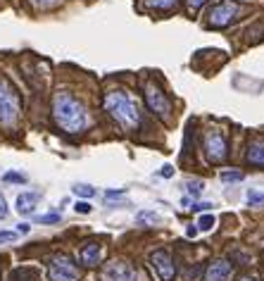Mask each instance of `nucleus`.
Returning a JSON list of instances; mask_svg holds the SVG:
<instances>
[{
    "label": "nucleus",
    "mask_w": 264,
    "mask_h": 281,
    "mask_svg": "<svg viewBox=\"0 0 264 281\" xmlns=\"http://www.w3.org/2000/svg\"><path fill=\"white\" fill-rule=\"evenodd\" d=\"M157 174H159V176H164V179H172V176H174V169L169 167V165H164V167L159 169Z\"/></svg>",
    "instance_id": "28"
},
{
    "label": "nucleus",
    "mask_w": 264,
    "mask_h": 281,
    "mask_svg": "<svg viewBox=\"0 0 264 281\" xmlns=\"http://www.w3.org/2000/svg\"><path fill=\"white\" fill-rule=\"evenodd\" d=\"M233 264L229 260H212L205 269V281H231Z\"/></svg>",
    "instance_id": "10"
},
{
    "label": "nucleus",
    "mask_w": 264,
    "mask_h": 281,
    "mask_svg": "<svg viewBox=\"0 0 264 281\" xmlns=\"http://www.w3.org/2000/svg\"><path fill=\"white\" fill-rule=\"evenodd\" d=\"M150 264H153V269L157 272L159 281H174L176 267H174L172 255H169V250H164V248L153 250V253H150Z\"/></svg>",
    "instance_id": "9"
},
{
    "label": "nucleus",
    "mask_w": 264,
    "mask_h": 281,
    "mask_svg": "<svg viewBox=\"0 0 264 281\" xmlns=\"http://www.w3.org/2000/svg\"><path fill=\"white\" fill-rule=\"evenodd\" d=\"M103 108L105 112L117 122V127L124 131H138L143 124V114L136 105V100L126 93L124 88H112L105 91L103 98Z\"/></svg>",
    "instance_id": "2"
},
{
    "label": "nucleus",
    "mask_w": 264,
    "mask_h": 281,
    "mask_svg": "<svg viewBox=\"0 0 264 281\" xmlns=\"http://www.w3.org/2000/svg\"><path fill=\"white\" fill-rule=\"evenodd\" d=\"M36 222H38V224H55V222H60V212H48V215H41V217H36Z\"/></svg>",
    "instance_id": "22"
},
{
    "label": "nucleus",
    "mask_w": 264,
    "mask_h": 281,
    "mask_svg": "<svg viewBox=\"0 0 264 281\" xmlns=\"http://www.w3.org/2000/svg\"><path fill=\"white\" fill-rule=\"evenodd\" d=\"M212 207H214V203L205 200V203H193V205H191V210H195V212H210Z\"/></svg>",
    "instance_id": "26"
},
{
    "label": "nucleus",
    "mask_w": 264,
    "mask_h": 281,
    "mask_svg": "<svg viewBox=\"0 0 264 281\" xmlns=\"http://www.w3.org/2000/svg\"><path fill=\"white\" fill-rule=\"evenodd\" d=\"M178 0H143V7L145 10H157V12H164V10H172Z\"/></svg>",
    "instance_id": "15"
},
{
    "label": "nucleus",
    "mask_w": 264,
    "mask_h": 281,
    "mask_svg": "<svg viewBox=\"0 0 264 281\" xmlns=\"http://www.w3.org/2000/svg\"><path fill=\"white\" fill-rule=\"evenodd\" d=\"M38 198H41V193H31V191L19 193L17 200H15V210H17L19 215H24V217H26V215H34Z\"/></svg>",
    "instance_id": "13"
},
{
    "label": "nucleus",
    "mask_w": 264,
    "mask_h": 281,
    "mask_svg": "<svg viewBox=\"0 0 264 281\" xmlns=\"http://www.w3.org/2000/svg\"><path fill=\"white\" fill-rule=\"evenodd\" d=\"M143 93H145V105H148L150 112L157 114L159 119H169L172 117V103H169V98L162 91V86L157 81L148 79L143 84Z\"/></svg>",
    "instance_id": "5"
},
{
    "label": "nucleus",
    "mask_w": 264,
    "mask_h": 281,
    "mask_svg": "<svg viewBox=\"0 0 264 281\" xmlns=\"http://www.w3.org/2000/svg\"><path fill=\"white\" fill-rule=\"evenodd\" d=\"M74 210H76V212H79V215H88V212H90V210H93V207L88 205L86 200H79V203H76V207H74Z\"/></svg>",
    "instance_id": "27"
},
{
    "label": "nucleus",
    "mask_w": 264,
    "mask_h": 281,
    "mask_svg": "<svg viewBox=\"0 0 264 281\" xmlns=\"http://www.w3.org/2000/svg\"><path fill=\"white\" fill-rule=\"evenodd\" d=\"M202 150L210 165H224L229 160V141L226 133L219 129H207L205 138H202Z\"/></svg>",
    "instance_id": "4"
},
{
    "label": "nucleus",
    "mask_w": 264,
    "mask_h": 281,
    "mask_svg": "<svg viewBox=\"0 0 264 281\" xmlns=\"http://www.w3.org/2000/svg\"><path fill=\"white\" fill-rule=\"evenodd\" d=\"M186 234H188V238H193L195 234H198V226H188V231H186Z\"/></svg>",
    "instance_id": "32"
},
{
    "label": "nucleus",
    "mask_w": 264,
    "mask_h": 281,
    "mask_svg": "<svg viewBox=\"0 0 264 281\" xmlns=\"http://www.w3.org/2000/svg\"><path fill=\"white\" fill-rule=\"evenodd\" d=\"M247 203L250 205H264V193H260V191H247Z\"/></svg>",
    "instance_id": "23"
},
{
    "label": "nucleus",
    "mask_w": 264,
    "mask_h": 281,
    "mask_svg": "<svg viewBox=\"0 0 264 281\" xmlns=\"http://www.w3.org/2000/svg\"><path fill=\"white\" fill-rule=\"evenodd\" d=\"M138 269L129 260H110L103 267V281H138Z\"/></svg>",
    "instance_id": "8"
},
{
    "label": "nucleus",
    "mask_w": 264,
    "mask_h": 281,
    "mask_svg": "<svg viewBox=\"0 0 264 281\" xmlns=\"http://www.w3.org/2000/svg\"><path fill=\"white\" fill-rule=\"evenodd\" d=\"M53 119L55 124L69 136L76 133H84L90 124V117H88L86 105L71 93V91H55L53 95Z\"/></svg>",
    "instance_id": "1"
},
{
    "label": "nucleus",
    "mask_w": 264,
    "mask_h": 281,
    "mask_svg": "<svg viewBox=\"0 0 264 281\" xmlns=\"http://www.w3.org/2000/svg\"><path fill=\"white\" fill-rule=\"evenodd\" d=\"M17 231H0V243H12V241H17Z\"/></svg>",
    "instance_id": "25"
},
{
    "label": "nucleus",
    "mask_w": 264,
    "mask_h": 281,
    "mask_svg": "<svg viewBox=\"0 0 264 281\" xmlns=\"http://www.w3.org/2000/svg\"><path fill=\"white\" fill-rule=\"evenodd\" d=\"M10 281H36V269H31V267H17V269H12Z\"/></svg>",
    "instance_id": "14"
},
{
    "label": "nucleus",
    "mask_w": 264,
    "mask_h": 281,
    "mask_svg": "<svg viewBox=\"0 0 264 281\" xmlns=\"http://www.w3.org/2000/svg\"><path fill=\"white\" fill-rule=\"evenodd\" d=\"M31 5H34L36 10H55V7H60L65 0H29Z\"/></svg>",
    "instance_id": "17"
},
{
    "label": "nucleus",
    "mask_w": 264,
    "mask_h": 281,
    "mask_svg": "<svg viewBox=\"0 0 264 281\" xmlns=\"http://www.w3.org/2000/svg\"><path fill=\"white\" fill-rule=\"evenodd\" d=\"M219 179H221L224 184H241V181L245 179V174H243V172H221Z\"/></svg>",
    "instance_id": "16"
},
{
    "label": "nucleus",
    "mask_w": 264,
    "mask_h": 281,
    "mask_svg": "<svg viewBox=\"0 0 264 281\" xmlns=\"http://www.w3.org/2000/svg\"><path fill=\"white\" fill-rule=\"evenodd\" d=\"M202 191H205V181H198V179H193V181H186V193L188 195H202Z\"/></svg>",
    "instance_id": "18"
},
{
    "label": "nucleus",
    "mask_w": 264,
    "mask_h": 281,
    "mask_svg": "<svg viewBox=\"0 0 264 281\" xmlns=\"http://www.w3.org/2000/svg\"><path fill=\"white\" fill-rule=\"evenodd\" d=\"M241 15V5H236L233 0H221L219 5H214L207 12V26L210 29H226L233 24Z\"/></svg>",
    "instance_id": "7"
},
{
    "label": "nucleus",
    "mask_w": 264,
    "mask_h": 281,
    "mask_svg": "<svg viewBox=\"0 0 264 281\" xmlns=\"http://www.w3.org/2000/svg\"><path fill=\"white\" fill-rule=\"evenodd\" d=\"M136 219H138V222H157L159 217H157V212H138V215H136Z\"/></svg>",
    "instance_id": "24"
},
{
    "label": "nucleus",
    "mask_w": 264,
    "mask_h": 281,
    "mask_svg": "<svg viewBox=\"0 0 264 281\" xmlns=\"http://www.w3.org/2000/svg\"><path fill=\"white\" fill-rule=\"evenodd\" d=\"M22 112V100L15 86L0 76V124L2 127H15Z\"/></svg>",
    "instance_id": "3"
},
{
    "label": "nucleus",
    "mask_w": 264,
    "mask_h": 281,
    "mask_svg": "<svg viewBox=\"0 0 264 281\" xmlns=\"http://www.w3.org/2000/svg\"><path fill=\"white\" fill-rule=\"evenodd\" d=\"M186 2H188V7H191V10H200L207 0H186Z\"/></svg>",
    "instance_id": "30"
},
{
    "label": "nucleus",
    "mask_w": 264,
    "mask_h": 281,
    "mask_svg": "<svg viewBox=\"0 0 264 281\" xmlns=\"http://www.w3.org/2000/svg\"><path fill=\"white\" fill-rule=\"evenodd\" d=\"M26 231H29V224H19L17 234H26Z\"/></svg>",
    "instance_id": "33"
},
{
    "label": "nucleus",
    "mask_w": 264,
    "mask_h": 281,
    "mask_svg": "<svg viewBox=\"0 0 264 281\" xmlns=\"http://www.w3.org/2000/svg\"><path fill=\"white\" fill-rule=\"evenodd\" d=\"M7 217V203H5V195L0 193V219Z\"/></svg>",
    "instance_id": "29"
},
{
    "label": "nucleus",
    "mask_w": 264,
    "mask_h": 281,
    "mask_svg": "<svg viewBox=\"0 0 264 281\" xmlns=\"http://www.w3.org/2000/svg\"><path fill=\"white\" fill-rule=\"evenodd\" d=\"M2 181H7V184H26V176L19 174V172H5Z\"/></svg>",
    "instance_id": "20"
},
{
    "label": "nucleus",
    "mask_w": 264,
    "mask_h": 281,
    "mask_svg": "<svg viewBox=\"0 0 264 281\" xmlns=\"http://www.w3.org/2000/svg\"><path fill=\"white\" fill-rule=\"evenodd\" d=\"M126 193V188H119V191H107L105 198H119V195H124Z\"/></svg>",
    "instance_id": "31"
},
{
    "label": "nucleus",
    "mask_w": 264,
    "mask_h": 281,
    "mask_svg": "<svg viewBox=\"0 0 264 281\" xmlns=\"http://www.w3.org/2000/svg\"><path fill=\"white\" fill-rule=\"evenodd\" d=\"M236 281H255V279H252V277H238Z\"/></svg>",
    "instance_id": "34"
},
{
    "label": "nucleus",
    "mask_w": 264,
    "mask_h": 281,
    "mask_svg": "<svg viewBox=\"0 0 264 281\" xmlns=\"http://www.w3.org/2000/svg\"><path fill=\"white\" fill-rule=\"evenodd\" d=\"M48 279L50 281H81V269L74 264L69 255L57 253L48 260Z\"/></svg>",
    "instance_id": "6"
},
{
    "label": "nucleus",
    "mask_w": 264,
    "mask_h": 281,
    "mask_svg": "<svg viewBox=\"0 0 264 281\" xmlns=\"http://www.w3.org/2000/svg\"><path fill=\"white\" fill-rule=\"evenodd\" d=\"M217 224V219L212 217V215H200V219H198V231H212Z\"/></svg>",
    "instance_id": "19"
},
{
    "label": "nucleus",
    "mask_w": 264,
    "mask_h": 281,
    "mask_svg": "<svg viewBox=\"0 0 264 281\" xmlns=\"http://www.w3.org/2000/svg\"><path fill=\"white\" fill-rule=\"evenodd\" d=\"M79 258H81V264H84V267H98V264L103 262V245L90 241V243H86L81 248Z\"/></svg>",
    "instance_id": "11"
},
{
    "label": "nucleus",
    "mask_w": 264,
    "mask_h": 281,
    "mask_svg": "<svg viewBox=\"0 0 264 281\" xmlns=\"http://www.w3.org/2000/svg\"><path fill=\"white\" fill-rule=\"evenodd\" d=\"M74 193H76L79 198H93V195H95V188L86 186V184H76V186H74Z\"/></svg>",
    "instance_id": "21"
},
{
    "label": "nucleus",
    "mask_w": 264,
    "mask_h": 281,
    "mask_svg": "<svg viewBox=\"0 0 264 281\" xmlns=\"http://www.w3.org/2000/svg\"><path fill=\"white\" fill-rule=\"evenodd\" d=\"M245 162L250 167H262L264 169V141L262 138L250 141V146H247V150H245Z\"/></svg>",
    "instance_id": "12"
}]
</instances>
